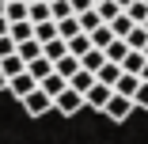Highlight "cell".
<instances>
[{
  "label": "cell",
  "instance_id": "38",
  "mask_svg": "<svg viewBox=\"0 0 148 144\" xmlns=\"http://www.w3.org/2000/svg\"><path fill=\"white\" fill-rule=\"evenodd\" d=\"M140 53H144V57H148V42H144V49H140Z\"/></svg>",
  "mask_w": 148,
  "mask_h": 144
},
{
  "label": "cell",
  "instance_id": "11",
  "mask_svg": "<svg viewBox=\"0 0 148 144\" xmlns=\"http://www.w3.org/2000/svg\"><path fill=\"white\" fill-rule=\"evenodd\" d=\"M15 57H19L23 65H31L34 57H42V46H38L34 38H31V42H19V46H15Z\"/></svg>",
  "mask_w": 148,
  "mask_h": 144
},
{
  "label": "cell",
  "instance_id": "7",
  "mask_svg": "<svg viewBox=\"0 0 148 144\" xmlns=\"http://www.w3.org/2000/svg\"><path fill=\"white\" fill-rule=\"evenodd\" d=\"M65 87H69V80H65V76H57V72H49V76H42V80H38V91H46L49 99H57Z\"/></svg>",
  "mask_w": 148,
  "mask_h": 144
},
{
  "label": "cell",
  "instance_id": "41",
  "mask_svg": "<svg viewBox=\"0 0 148 144\" xmlns=\"http://www.w3.org/2000/svg\"><path fill=\"white\" fill-rule=\"evenodd\" d=\"M91 4H99V0H91Z\"/></svg>",
  "mask_w": 148,
  "mask_h": 144
},
{
  "label": "cell",
  "instance_id": "42",
  "mask_svg": "<svg viewBox=\"0 0 148 144\" xmlns=\"http://www.w3.org/2000/svg\"><path fill=\"white\" fill-rule=\"evenodd\" d=\"M140 4H148V0H140Z\"/></svg>",
  "mask_w": 148,
  "mask_h": 144
},
{
  "label": "cell",
  "instance_id": "35",
  "mask_svg": "<svg viewBox=\"0 0 148 144\" xmlns=\"http://www.w3.org/2000/svg\"><path fill=\"white\" fill-rule=\"evenodd\" d=\"M140 80H144V83H148V61H144V68H140Z\"/></svg>",
  "mask_w": 148,
  "mask_h": 144
},
{
  "label": "cell",
  "instance_id": "34",
  "mask_svg": "<svg viewBox=\"0 0 148 144\" xmlns=\"http://www.w3.org/2000/svg\"><path fill=\"white\" fill-rule=\"evenodd\" d=\"M114 4H118V8H122V12H125V8H129V4H133V0H114Z\"/></svg>",
  "mask_w": 148,
  "mask_h": 144
},
{
  "label": "cell",
  "instance_id": "29",
  "mask_svg": "<svg viewBox=\"0 0 148 144\" xmlns=\"http://www.w3.org/2000/svg\"><path fill=\"white\" fill-rule=\"evenodd\" d=\"M133 106H137V110H148V83H144V80L137 83V91H133Z\"/></svg>",
  "mask_w": 148,
  "mask_h": 144
},
{
  "label": "cell",
  "instance_id": "24",
  "mask_svg": "<svg viewBox=\"0 0 148 144\" xmlns=\"http://www.w3.org/2000/svg\"><path fill=\"white\" fill-rule=\"evenodd\" d=\"M65 46H69V53H72L76 61H80V57H84L87 49H91V38H87V34H76V38H69Z\"/></svg>",
  "mask_w": 148,
  "mask_h": 144
},
{
  "label": "cell",
  "instance_id": "22",
  "mask_svg": "<svg viewBox=\"0 0 148 144\" xmlns=\"http://www.w3.org/2000/svg\"><path fill=\"white\" fill-rule=\"evenodd\" d=\"M76 68H80V61H76L72 53H65L61 61H53V72H57V76H65V80H69V76H72Z\"/></svg>",
  "mask_w": 148,
  "mask_h": 144
},
{
  "label": "cell",
  "instance_id": "31",
  "mask_svg": "<svg viewBox=\"0 0 148 144\" xmlns=\"http://www.w3.org/2000/svg\"><path fill=\"white\" fill-rule=\"evenodd\" d=\"M69 4H72V15H84V12H91V8H95L91 0H69Z\"/></svg>",
  "mask_w": 148,
  "mask_h": 144
},
{
  "label": "cell",
  "instance_id": "37",
  "mask_svg": "<svg viewBox=\"0 0 148 144\" xmlns=\"http://www.w3.org/2000/svg\"><path fill=\"white\" fill-rule=\"evenodd\" d=\"M140 27H144V31H148V15H144V23H140Z\"/></svg>",
  "mask_w": 148,
  "mask_h": 144
},
{
  "label": "cell",
  "instance_id": "8",
  "mask_svg": "<svg viewBox=\"0 0 148 144\" xmlns=\"http://www.w3.org/2000/svg\"><path fill=\"white\" fill-rule=\"evenodd\" d=\"M144 61H148V57H144L140 49H129V53L122 57V72H125V76H137V80H140V68H144Z\"/></svg>",
  "mask_w": 148,
  "mask_h": 144
},
{
  "label": "cell",
  "instance_id": "32",
  "mask_svg": "<svg viewBox=\"0 0 148 144\" xmlns=\"http://www.w3.org/2000/svg\"><path fill=\"white\" fill-rule=\"evenodd\" d=\"M8 53H15V42L4 34V38H0V57H8Z\"/></svg>",
  "mask_w": 148,
  "mask_h": 144
},
{
  "label": "cell",
  "instance_id": "33",
  "mask_svg": "<svg viewBox=\"0 0 148 144\" xmlns=\"http://www.w3.org/2000/svg\"><path fill=\"white\" fill-rule=\"evenodd\" d=\"M4 34H8V19L0 15V38H4Z\"/></svg>",
  "mask_w": 148,
  "mask_h": 144
},
{
  "label": "cell",
  "instance_id": "4",
  "mask_svg": "<svg viewBox=\"0 0 148 144\" xmlns=\"http://www.w3.org/2000/svg\"><path fill=\"white\" fill-rule=\"evenodd\" d=\"M110 95H114V87H106V83H99V80H95L91 87L84 91V106H91V110H99V114H103V106H106V99H110Z\"/></svg>",
  "mask_w": 148,
  "mask_h": 144
},
{
  "label": "cell",
  "instance_id": "39",
  "mask_svg": "<svg viewBox=\"0 0 148 144\" xmlns=\"http://www.w3.org/2000/svg\"><path fill=\"white\" fill-rule=\"evenodd\" d=\"M0 15H4V0H0Z\"/></svg>",
  "mask_w": 148,
  "mask_h": 144
},
{
  "label": "cell",
  "instance_id": "6",
  "mask_svg": "<svg viewBox=\"0 0 148 144\" xmlns=\"http://www.w3.org/2000/svg\"><path fill=\"white\" fill-rule=\"evenodd\" d=\"M38 87V83H34V76H27V72H19V76H12L8 80V91L15 95V99H23V95H31Z\"/></svg>",
  "mask_w": 148,
  "mask_h": 144
},
{
  "label": "cell",
  "instance_id": "26",
  "mask_svg": "<svg viewBox=\"0 0 148 144\" xmlns=\"http://www.w3.org/2000/svg\"><path fill=\"white\" fill-rule=\"evenodd\" d=\"M76 23H80V34H91L95 27H103V19L95 15V8H91V12H84V15H76Z\"/></svg>",
  "mask_w": 148,
  "mask_h": 144
},
{
  "label": "cell",
  "instance_id": "17",
  "mask_svg": "<svg viewBox=\"0 0 148 144\" xmlns=\"http://www.w3.org/2000/svg\"><path fill=\"white\" fill-rule=\"evenodd\" d=\"M49 72H53V61H46V57H34V61L27 65V76H34V83L42 76H49Z\"/></svg>",
  "mask_w": 148,
  "mask_h": 144
},
{
  "label": "cell",
  "instance_id": "10",
  "mask_svg": "<svg viewBox=\"0 0 148 144\" xmlns=\"http://www.w3.org/2000/svg\"><path fill=\"white\" fill-rule=\"evenodd\" d=\"M106 27H110V34H114V38H125V34L133 31V27H137V23H133V19H129L125 12H122V15H114V19H110Z\"/></svg>",
  "mask_w": 148,
  "mask_h": 144
},
{
  "label": "cell",
  "instance_id": "13",
  "mask_svg": "<svg viewBox=\"0 0 148 144\" xmlns=\"http://www.w3.org/2000/svg\"><path fill=\"white\" fill-rule=\"evenodd\" d=\"M53 38H57V23H53V19L34 23V42H38V46H46V42H53Z\"/></svg>",
  "mask_w": 148,
  "mask_h": 144
},
{
  "label": "cell",
  "instance_id": "16",
  "mask_svg": "<svg viewBox=\"0 0 148 144\" xmlns=\"http://www.w3.org/2000/svg\"><path fill=\"white\" fill-rule=\"evenodd\" d=\"M91 83H95V76H91V72H84V68H76V72L69 76V87H72V91H80V95L91 87Z\"/></svg>",
  "mask_w": 148,
  "mask_h": 144
},
{
  "label": "cell",
  "instance_id": "27",
  "mask_svg": "<svg viewBox=\"0 0 148 144\" xmlns=\"http://www.w3.org/2000/svg\"><path fill=\"white\" fill-rule=\"evenodd\" d=\"M95 15H99L103 23H110L114 15H122V8H118L114 0H99V4H95Z\"/></svg>",
  "mask_w": 148,
  "mask_h": 144
},
{
  "label": "cell",
  "instance_id": "18",
  "mask_svg": "<svg viewBox=\"0 0 148 144\" xmlns=\"http://www.w3.org/2000/svg\"><path fill=\"white\" fill-rule=\"evenodd\" d=\"M87 38H91V49H106V46L114 42V34H110V27H106V23H103V27H95Z\"/></svg>",
  "mask_w": 148,
  "mask_h": 144
},
{
  "label": "cell",
  "instance_id": "30",
  "mask_svg": "<svg viewBox=\"0 0 148 144\" xmlns=\"http://www.w3.org/2000/svg\"><path fill=\"white\" fill-rule=\"evenodd\" d=\"M125 15H129L133 23H144V15H148V4H140V0H133V4L125 8Z\"/></svg>",
  "mask_w": 148,
  "mask_h": 144
},
{
  "label": "cell",
  "instance_id": "36",
  "mask_svg": "<svg viewBox=\"0 0 148 144\" xmlns=\"http://www.w3.org/2000/svg\"><path fill=\"white\" fill-rule=\"evenodd\" d=\"M0 91H8V80H4V72H0Z\"/></svg>",
  "mask_w": 148,
  "mask_h": 144
},
{
  "label": "cell",
  "instance_id": "20",
  "mask_svg": "<svg viewBox=\"0 0 148 144\" xmlns=\"http://www.w3.org/2000/svg\"><path fill=\"white\" fill-rule=\"evenodd\" d=\"M137 83H140L137 76H125V72H122V76H118V83H114V95H125V99H133Z\"/></svg>",
  "mask_w": 148,
  "mask_h": 144
},
{
  "label": "cell",
  "instance_id": "15",
  "mask_svg": "<svg viewBox=\"0 0 148 144\" xmlns=\"http://www.w3.org/2000/svg\"><path fill=\"white\" fill-rule=\"evenodd\" d=\"M80 34V23H76V15H69V19H57V38L61 42H69V38H76Z\"/></svg>",
  "mask_w": 148,
  "mask_h": 144
},
{
  "label": "cell",
  "instance_id": "12",
  "mask_svg": "<svg viewBox=\"0 0 148 144\" xmlns=\"http://www.w3.org/2000/svg\"><path fill=\"white\" fill-rule=\"evenodd\" d=\"M0 72H4V80H12V76H19V72H27V65L19 61L15 53H8V57H0Z\"/></svg>",
  "mask_w": 148,
  "mask_h": 144
},
{
  "label": "cell",
  "instance_id": "25",
  "mask_svg": "<svg viewBox=\"0 0 148 144\" xmlns=\"http://www.w3.org/2000/svg\"><path fill=\"white\" fill-rule=\"evenodd\" d=\"M122 42H125L129 49H144V42H148V31H144V27L137 23V27H133V31H129V34H125Z\"/></svg>",
  "mask_w": 148,
  "mask_h": 144
},
{
  "label": "cell",
  "instance_id": "9",
  "mask_svg": "<svg viewBox=\"0 0 148 144\" xmlns=\"http://www.w3.org/2000/svg\"><path fill=\"white\" fill-rule=\"evenodd\" d=\"M103 65H106V57H103V49H87V53L80 57V68H84V72H91V76H95V72H99Z\"/></svg>",
  "mask_w": 148,
  "mask_h": 144
},
{
  "label": "cell",
  "instance_id": "2",
  "mask_svg": "<svg viewBox=\"0 0 148 144\" xmlns=\"http://www.w3.org/2000/svg\"><path fill=\"white\" fill-rule=\"evenodd\" d=\"M133 110H137V106H133V99H125V95H110L106 106H103V114H106L110 121H125Z\"/></svg>",
  "mask_w": 148,
  "mask_h": 144
},
{
  "label": "cell",
  "instance_id": "19",
  "mask_svg": "<svg viewBox=\"0 0 148 144\" xmlns=\"http://www.w3.org/2000/svg\"><path fill=\"white\" fill-rule=\"evenodd\" d=\"M125 53H129V46H125L122 38H114V42L103 49V57H106V61H114V65H122V57H125Z\"/></svg>",
  "mask_w": 148,
  "mask_h": 144
},
{
  "label": "cell",
  "instance_id": "21",
  "mask_svg": "<svg viewBox=\"0 0 148 144\" xmlns=\"http://www.w3.org/2000/svg\"><path fill=\"white\" fill-rule=\"evenodd\" d=\"M65 53H69V46H65L61 38H53V42H46V46H42V57H46V61H61Z\"/></svg>",
  "mask_w": 148,
  "mask_h": 144
},
{
  "label": "cell",
  "instance_id": "28",
  "mask_svg": "<svg viewBox=\"0 0 148 144\" xmlns=\"http://www.w3.org/2000/svg\"><path fill=\"white\" fill-rule=\"evenodd\" d=\"M72 15V4L69 0H49V19L57 23V19H69Z\"/></svg>",
  "mask_w": 148,
  "mask_h": 144
},
{
  "label": "cell",
  "instance_id": "23",
  "mask_svg": "<svg viewBox=\"0 0 148 144\" xmlns=\"http://www.w3.org/2000/svg\"><path fill=\"white\" fill-rule=\"evenodd\" d=\"M27 19H31V23H46V19H49V0H38V4H27Z\"/></svg>",
  "mask_w": 148,
  "mask_h": 144
},
{
  "label": "cell",
  "instance_id": "14",
  "mask_svg": "<svg viewBox=\"0 0 148 144\" xmlns=\"http://www.w3.org/2000/svg\"><path fill=\"white\" fill-rule=\"evenodd\" d=\"M118 76H122V65H114V61H106V65L95 72V80H99V83H106V87H114Z\"/></svg>",
  "mask_w": 148,
  "mask_h": 144
},
{
  "label": "cell",
  "instance_id": "40",
  "mask_svg": "<svg viewBox=\"0 0 148 144\" xmlns=\"http://www.w3.org/2000/svg\"><path fill=\"white\" fill-rule=\"evenodd\" d=\"M27 4H38V0H27Z\"/></svg>",
  "mask_w": 148,
  "mask_h": 144
},
{
  "label": "cell",
  "instance_id": "5",
  "mask_svg": "<svg viewBox=\"0 0 148 144\" xmlns=\"http://www.w3.org/2000/svg\"><path fill=\"white\" fill-rule=\"evenodd\" d=\"M8 38L19 46V42H31L34 38V23L31 19H19V23H8Z\"/></svg>",
  "mask_w": 148,
  "mask_h": 144
},
{
  "label": "cell",
  "instance_id": "1",
  "mask_svg": "<svg viewBox=\"0 0 148 144\" xmlns=\"http://www.w3.org/2000/svg\"><path fill=\"white\" fill-rule=\"evenodd\" d=\"M53 110H57V114H65V118H72V114H80V110H84V95H80V91H72V87H65L61 95L53 99Z\"/></svg>",
  "mask_w": 148,
  "mask_h": 144
},
{
  "label": "cell",
  "instance_id": "3",
  "mask_svg": "<svg viewBox=\"0 0 148 144\" xmlns=\"http://www.w3.org/2000/svg\"><path fill=\"white\" fill-rule=\"evenodd\" d=\"M19 102H23V110H27V114H31V118H42V114H46V110H53V99H49L46 91H38V87H34L31 95H23Z\"/></svg>",
  "mask_w": 148,
  "mask_h": 144
}]
</instances>
